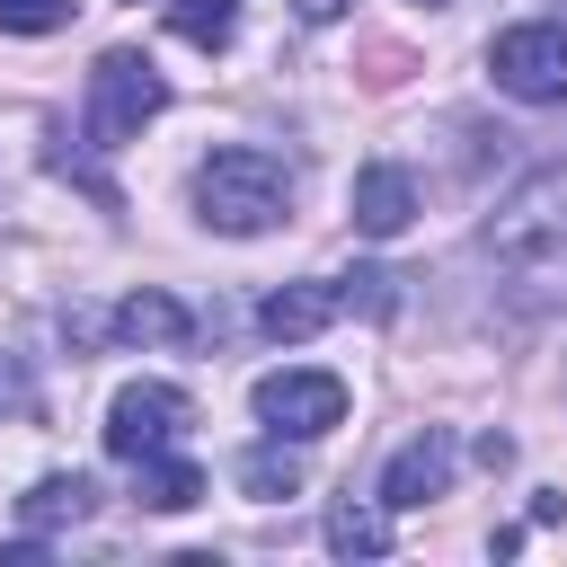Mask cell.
<instances>
[{"label":"cell","mask_w":567,"mask_h":567,"mask_svg":"<svg viewBox=\"0 0 567 567\" xmlns=\"http://www.w3.org/2000/svg\"><path fill=\"white\" fill-rule=\"evenodd\" d=\"M487 266H496L514 310H558L567 301V168H540L496 204Z\"/></svg>","instance_id":"obj_1"},{"label":"cell","mask_w":567,"mask_h":567,"mask_svg":"<svg viewBox=\"0 0 567 567\" xmlns=\"http://www.w3.org/2000/svg\"><path fill=\"white\" fill-rule=\"evenodd\" d=\"M195 213L213 230H230V239H257V230H275L292 213V168L275 151H257V142H230V151H213L195 168Z\"/></svg>","instance_id":"obj_2"},{"label":"cell","mask_w":567,"mask_h":567,"mask_svg":"<svg viewBox=\"0 0 567 567\" xmlns=\"http://www.w3.org/2000/svg\"><path fill=\"white\" fill-rule=\"evenodd\" d=\"M168 106V80L142 62V53H97V71H89V115H80V133L97 142V151H124L151 115Z\"/></svg>","instance_id":"obj_3"},{"label":"cell","mask_w":567,"mask_h":567,"mask_svg":"<svg viewBox=\"0 0 567 567\" xmlns=\"http://www.w3.org/2000/svg\"><path fill=\"white\" fill-rule=\"evenodd\" d=\"M195 425V399L168 390V381H124L115 408H106V452L115 461H151V452H177Z\"/></svg>","instance_id":"obj_4"},{"label":"cell","mask_w":567,"mask_h":567,"mask_svg":"<svg viewBox=\"0 0 567 567\" xmlns=\"http://www.w3.org/2000/svg\"><path fill=\"white\" fill-rule=\"evenodd\" d=\"M487 71H496L505 97H523V106H558V97H567V27H549V18L505 27V35L487 44Z\"/></svg>","instance_id":"obj_5"},{"label":"cell","mask_w":567,"mask_h":567,"mask_svg":"<svg viewBox=\"0 0 567 567\" xmlns=\"http://www.w3.org/2000/svg\"><path fill=\"white\" fill-rule=\"evenodd\" d=\"M248 399H257V416H266L275 434H292V443L346 425V381H337V372H266Z\"/></svg>","instance_id":"obj_6"},{"label":"cell","mask_w":567,"mask_h":567,"mask_svg":"<svg viewBox=\"0 0 567 567\" xmlns=\"http://www.w3.org/2000/svg\"><path fill=\"white\" fill-rule=\"evenodd\" d=\"M408 221H416V177L390 168V159L354 168V230H363V239H399Z\"/></svg>","instance_id":"obj_7"},{"label":"cell","mask_w":567,"mask_h":567,"mask_svg":"<svg viewBox=\"0 0 567 567\" xmlns=\"http://www.w3.org/2000/svg\"><path fill=\"white\" fill-rule=\"evenodd\" d=\"M443 487H452V434L425 425V434L399 443V461L381 470V505H425V496H443Z\"/></svg>","instance_id":"obj_8"},{"label":"cell","mask_w":567,"mask_h":567,"mask_svg":"<svg viewBox=\"0 0 567 567\" xmlns=\"http://www.w3.org/2000/svg\"><path fill=\"white\" fill-rule=\"evenodd\" d=\"M337 310H346V292H337V284H284V292H266L257 328H266V337H284V346H301V337H319Z\"/></svg>","instance_id":"obj_9"},{"label":"cell","mask_w":567,"mask_h":567,"mask_svg":"<svg viewBox=\"0 0 567 567\" xmlns=\"http://www.w3.org/2000/svg\"><path fill=\"white\" fill-rule=\"evenodd\" d=\"M106 328H115L124 346H186V337H195V319H186L177 292H133V301H115Z\"/></svg>","instance_id":"obj_10"},{"label":"cell","mask_w":567,"mask_h":567,"mask_svg":"<svg viewBox=\"0 0 567 567\" xmlns=\"http://www.w3.org/2000/svg\"><path fill=\"white\" fill-rule=\"evenodd\" d=\"M89 505H97V487H89L80 470H53V478H35V487L18 496V523L44 540V532H62V523H89Z\"/></svg>","instance_id":"obj_11"},{"label":"cell","mask_w":567,"mask_h":567,"mask_svg":"<svg viewBox=\"0 0 567 567\" xmlns=\"http://www.w3.org/2000/svg\"><path fill=\"white\" fill-rule=\"evenodd\" d=\"M133 496L151 514H186V505H204V470L177 452H151V461H133Z\"/></svg>","instance_id":"obj_12"},{"label":"cell","mask_w":567,"mask_h":567,"mask_svg":"<svg viewBox=\"0 0 567 567\" xmlns=\"http://www.w3.org/2000/svg\"><path fill=\"white\" fill-rule=\"evenodd\" d=\"M328 549L337 558H390V514L381 505H328Z\"/></svg>","instance_id":"obj_13"},{"label":"cell","mask_w":567,"mask_h":567,"mask_svg":"<svg viewBox=\"0 0 567 567\" xmlns=\"http://www.w3.org/2000/svg\"><path fill=\"white\" fill-rule=\"evenodd\" d=\"M168 27H177L195 53H221L230 27H239V0H168Z\"/></svg>","instance_id":"obj_14"},{"label":"cell","mask_w":567,"mask_h":567,"mask_svg":"<svg viewBox=\"0 0 567 567\" xmlns=\"http://www.w3.org/2000/svg\"><path fill=\"white\" fill-rule=\"evenodd\" d=\"M239 487H248V496H266V505L301 487V461L284 452V434H275V443H257V452H239Z\"/></svg>","instance_id":"obj_15"},{"label":"cell","mask_w":567,"mask_h":567,"mask_svg":"<svg viewBox=\"0 0 567 567\" xmlns=\"http://www.w3.org/2000/svg\"><path fill=\"white\" fill-rule=\"evenodd\" d=\"M71 9L80 0H0V27L9 35H53V27H71Z\"/></svg>","instance_id":"obj_16"},{"label":"cell","mask_w":567,"mask_h":567,"mask_svg":"<svg viewBox=\"0 0 567 567\" xmlns=\"http://www.w3.org/2000/svg\"><path fill=\"white\" fill-rule=\"evenodd\" d=\"M27 408H35V390H27V372L0 354V416H27Z\"/></svg>","instance_id":"obj_17"},{"label":"cell","mask_w":567,"mask_h":567,"mask_svg":"<svg viewBox=\"0 0 567 567\" xmlns=\"http://www.w3.org/2000/svg\"><path fill=\"white\" fill-rule=\"evenodd\" d=\"M301 18H310V27H328V18H346V0H301Z\"/></svg>","instance_id":"obj_18"},{"label":"cell","mask_w":567,"mask_h":567,"mask_svg":"<svg viewBox=\"0 0 567 567\" xmlns=\"http://www.w3.org/2000/svg\"><path fill=\"white\" fill-rule=\"evenodd\" d=\"M425 9H434V0H425Z\"/></svg>","instance_id":"obj_19"}]
</instances>
